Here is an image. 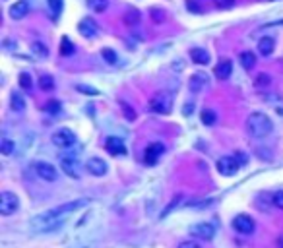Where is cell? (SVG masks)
Masks as SVG:
<instances>
[{"label": "cell", "instance_id": "6da1fadb", "mask_svg": "<svg viewBox=\"0 0 283 248\" xmlns=\"http://www.w3.org/2000/svg\"><path fill=\"white\" fill-rule=\"evenodd\" d=\"M88 203H90L88 198H82V200H74V202L56 205V207L48 209L45 213L33 217V219H31V229H33L35 233H47V231H52V229L62 225L74 211L82 209V207L88 205Z\"/></svg>", "mask_w": 283, "mask_h": 248}, {"label": "cell", "instance_id": "7a4b0ae2", "mask_svg": "<svg viewBox=\"0 0 283 248\" xmlns=\"http://www.w3.org/2000/svg\"><path fill=\"white\" fill-rule=\"evenodd\" d=\"M272 128H274V124L266 113H252L246 120V130L254 138H266L272 132Z\"/></svg>", "mask_w": 283, "mask_h": 248}, {"label": "cell", "instance_id": "3957f363", "mask_svg": "<svg viewBox=\"0 0 283 248\" xmlns=\"http://www.w3.org/2000/svg\"><path fill=\"white\" fill-rule=\"evenodd\" d=\"M173 109V97L167 91H159L149 99V111L157 114H169Z\"/></svg>", "mask_w": 283, "mask_h": 248}, {"label": "cell", "instance_id": "277c9868", "mask_svg": "<svg viewBox=\"0 0 283 248\" xmlns=\"http://www.w3.org/2000/svg\"><path fill=\"white\" fill-rule=\"evenodd\" d=\"M18 207H20V200L16 194H12V192L0 194V213L2 215H12L18 211Z\"/></svg>", "mask_w": 283, "mask_h": 248}, {"label": "cell", "instance_id": "5b68a950", "mask_svg": "<svg viewBox=\"0 0 283 248\" xmlns=\"http://www.w3.org/2000/svg\"><path fill=\"white\" fill-rule=\"evenodd\" d=\"M238 167H240V163L236 161V157H229V155H225V157L217 159V171H219V175H223V177H233L236 171H238Z\"/></svg>", "mask_w": 283, "mask_h": 248}, {"label": "cell", "instance_id": "8992f818", "mask_svg": "<svg viewBox=\"0 0 283 248\" xmlns=\"http://www.w3.org/2000/svg\"><path fill=\"white\" fill-rule=\"evenodd\" d=\"M52 144L58 146V148H72L76 144V134L72 132L70 128H60L52 134Z\"/></svg>", "mask_w": 283, "mask_h": 248}, {"label": "cell", "instance_id": "52a82bcc", "mask_svg": "<svg viewBox=\"0 0 283 248\" xmlns=\"http://www.w3.org/2000/svg\"><path fill=\"white\" fill-rule=\"evenodd\" d=\"M163 151H165V146L161 144V142H153V144H149L147 148H145V151H143V163L145 165H155L159 157L163 155Z\"/></svg>", "mask_w": 283, "mask_h": 248}, {"label": "cell", "instance_id": "ba28073f", "mask_svg": "<svg viewBox=\"0 0 283 248\" xmlns=\"http://www.w3.org/2000/svg\"><path fill=\"white\" fill-rule=\"evenodd\" d=\"M190 235L196 237V239H202V241H212L213 235H215V227L212 223H194L190 225Z\"/></svg>", "mask_w": 283, "mask_h": 248}, {"label": "cell", "instance_id": "9c48e42d", "mask_svg": "<svg viewBox=\"0 0 283 248\" xmlns=\"http://www.w3.org/2000/svg\"><path fill=\"white\" fill-rule=\"evenodd\" d=\"M33 169H35V173L43 179V181L47 182H54L58 179V171L50 165V163H45V161H37L35 165H33Z\"/></svg>", "mask_w": 283, "mask_h": 248}, {"label": "cell", "instance_id": "30bf717a", "mask_svg": "<svg viewBox=\"0 0 283 248\" xmlns=\"http://www.w3.org/2000/svg\"><path fill=\"white\" fill-rule=\"evenodd\" d=\"M254 219L250 217V215H244V213H240V215H236L235 219H233V229H235L236 233H240V235H250V233H254Z\"/></svg>", "mask_w": 283, "mask_h": 248}, {"label": "cell", "instance_id": "8fae6325", "mask_svg": "<svg viewBox=\"0 0 283 248\" xmlns=\"http://www.w3.org/2000/svg\"><path fill=\"white\" fill-rule=\"evenodd\" d=\"M60 167L64 171V175H68L70 179H80V161L72 155H62L60 157Z\"/></svg>", "mask_w": 283, "mask_h": 248}, {"label": "cell", "instance_id": "7c38bea8", "mask_svg": "<svg viewBox=\"0 0 283 248\" xmlns=\"http://www.w3.org/2000/svg\"><path fill=\"white\" fill-rule=\"evenodd\" d=\"M86 169H88V173H90V175H94V177H103V175H107V171H109L107 163H105L101 157L88 159Z\"/></svg>", "mask_w": 283, "mask_h": 248}, {"label": "cell", "instance_id": "4fadbf2b", "mask_svg": "<svg viewBox=\"0 0 283 248\" xmlns=\"http://www.w3.org/2000/svg\"><path fill=\"white\" fill-rule=\"evenodd\" d=\"M105 149L111 153V155H126V146H124V142L117 138V136H111V138H107V142H105Z\"/></svg>", "mask_w": 283, "mask_h": 248}, {"label": "cell", "instance_id": "5bb4252c", "mask_svg": "<svg viewBox=\"0 0 283 248\" xmlns=\"http://www.w3.org/2000/svg\"><path fill=\"white\" fill-rule=\"evenodd\" d=\"M29 14V2L27 0H18L16 4L10 6V18L12 20H24Z\"/></svg>", "mask_w": 283, "mask_h": 248}, {"label": "cell", "instance_id": "9a60e30c", "mask_svg": "<svg viewBox=\"0 0 283 248\" xmlns=\"http://www.w3.org/2000/svg\"><path fill=\"white\" fill-rule=\"evenodd\" d=\"M231 72H233V62L229 58H221L217 62V66L213 68V74L217 80H227L231 76Z\"/></svg>", "mask_w": 283, "mask_h": 248}, {"label": "cell", "instance_id": "2e32d148", "mask_svg": "<svg viewBox=\"0 0 283 248\" xmlns=\"http://www.w3.org/2000/svg\"><path fill=\"white\" fill-rule=\"evenodd\" d=\"M97 23L92 20V18H84L82 22L78 23V31H80V35H84L86 39H90V37H95L97 35Z\"/></svg>", "mask_w": 283, "mask_h": 248}, {"label": "cell", "instance_id": "e0dca14e", "mask_svg": "<svg viewBox=\"0 0 283 248\" xmlns=\"http://www.w3.org/2000/svg\"><path fill=\"white\" fill-rule=\"evenodd\" d=\"M206 86H208V76H206L204 72H198V74H194V76L190 78V82H189L190 91H194V93L202 91V88H206Z\"/></svg>", "mask_w": 283, "mask_h": 248}, {"label": "cell", "instance_id": "ac0fdd59", "mask_svg": "<svg viewBox=\"0 0 283 248\" xmlns=\"http://www.w3.org/2000/svg\"><path fill=\"white\" fill-rule=\"evenodd\" d=\"M190 58H192V62L194 64H202V66H206L208 62H210V52L208 50H204V49H190Z\"/></svg>", "mask_w": 283, "mask_h": 248}, {"label": "cell", "instance_id": "d6986e66", "mask_svg": "<svg viewBox=\"0 0 283 248\" xmlns=\"http://www.w3.org/2000/svg\"><path fill=\"white\" fill-rule=\"evenodd\" d=\"M274 49H276V41L272 37H264L258 41V50L262 56H270L274 52Z\"/></svg>", "mask_w": 283, "mask_h": 248}, {"label": "cell", "instance_id": "ffe728a7", "mask_svg": "<svg viewBox=\"0 0 283 248\" xmlns=\"http://www.w3.org/2000/svg\"><path fill=\"white\" fill-rule=\"evenodd\" d=\"M10 107L16 111V113H24L25 111V99L22 97V93H12L10 95Z\"/></svg>", "mask_w": 283, "mask_h": 248}, {"label": "cell", "instance_id": "44dd1931", "mask_svg": "<svg viewBox=\"0 0 283 248\" xmlns=\"http://www.w3.org/2000/svg\"><path fill=\"white\" fill-rule=\"evenodd\" d=\"M240 64L246 68V70H252V68L256 66V56H254V52H250V50H244V52H240Z\"/></svg>", "mask_w": 283, "mask_h": 248}, {"label": "cell", "instance_id": "7402d4cb", "mask_svg": "<svg viewBox=\"0 0 283 248\" xmlns=\"http://www.w3.org/2000/svg\"><path fill=\"white\" fill-rule=\"evenodd\" d=\"M76 52V47L72 43L68 37H62V41H60V54L62 56H72Z\"/></svg>", "mask_w": 283, "mask_h": 248}, {"label": "cell", "instance_id": "603a6c76", "mask_svg": "<svg viewBox=\"0 0 283 248\" xmlns=\"http://www.w3.org/2000/svg\"><path fill=\"white\" fill-rule=\"evenodd\" d=\"M88 6L94 12H105L107 6H109V0H88Z\"/></svg>", "mask_w": 283, "mask_h": 248}, {"label": "cell", "instance_id": "cb8c5ba5", "mask_svg": "<svg viewBox=\"0 0 283 248\" xmlns=\"http://www.w3.org/2000/svg\"><path fill=\"white\" fill-rule=\"evenodd\" d=\"M149 16H151L153 22H157V23H163L167 20V12L161 10V8H151V10H149Z\"/></svg>", "mask_w": 283, "mask_h": 248}, {"label": "cell", "instance_id": "d4e9b609", "mask_svg": "<svg viewBox=\"0 0 283 248\" xmlns=\"http://www.w3.org/2000/svg\"><path fill=\"white\" fill-rule=\"evenodd\" d=\"M18 82H20V88L25 90V91H29L31 88H33V80H31V76H29L27 72H22V74H20Z\"/></svg>", "mask_w": 283, "mask_h": 248}, {"label": "cell", "instance_id": "484cf974", "mask_svg": "<svg viewBox=\"0 0 283 248\" xmlns=\"http://www.w3.org/2000/svg\"><path fill=\"white\" fill-rule=\"evenodd\" d=\"M14 142L12 140H8V138H2V142H0V151H2V155H12V151H14Z\"/></svg>", "mask_w": 283, "mask_h": 248}, {"label": "cell", "instance_id": "4316f807", "mask_svg": "<svg viewBox=\"0 0 283 248\" xmlns=\"http://www.w3.org/2000/svg\"><path fill=\"white\" fill-rule=\"evenodd\" d=\"M39 88H41L43 91L52 90V88H54V80H52V76H47V74H45V76H41V78H39Z\"/></svg>", "mask_w": 283, "mask_h": 248}, {"label": "cell", "instance_id": "83f0119b", "mask_svg": "<svg viewBox=\"0 0 283 248\" xmlns=\"http://www.w3.org/2000/svg\"><path fill=\"white\" fill-rule=\"evenodd\" d=\"M31 50H33V54H37V56H41V58H45L48 54V49L43 43H39V41H35L33 45H31Z\"/></svg>", "mask_w": 283, "mask_h": 248}, {"label": "cell", "instance_id": "f1b7e54d", "mask_svg": "<svg viewBox=\"0 0 283 248\" xmlns=\"http://www.w3.org/2000/svg\"><path fill=\"white\" fill-rule=\"evenodd\" d=\"M200 116H202V122H204L206 126H212L213 122H215V113H213L212 109H204Z\"/></svg>", "mask_w": 283, "mask_h": 248}, {"label": "cell", "instance_id": "f546056e", "mask_svg": "<svg viewBox=\"0 0 283 248\" xmlns=\"http://www.w3.org/2000/svg\"><path fill=\"white\" fill-rule=\"evenodd\" d=\"M60 109H62V105H60L56 99L48 101L47 107H45V111H47V113H50V114H58V113H60Z\"/></svg>", "mask_w": 283, "mask_h": 248}, {"label": "cell", "instance_id": "4dcf8cb0", "mask_svg": "<svg viewBox=\"0 0 283 248\" xmlns=\"http://www.w3.org/2000/svg\"><path fill=\"white\" fill-rule=\"evenodd\" d=\"M48 2V8H50V12L54 14V16H58L60 14V10H62V4H64V0H47Z\"/></svg>", "mask_w": 283, "mask_h": 248}, {"label": "cell", "instance_id": "1f68e13d", "mask_svg": "<svg viewBox=\"0 0 283 248\" xmlns=\"http://www.w3.org/2000/svg\"><path fill=\"white\" fill-rule=\"evenodd\" d=\"M101 54H103V58H105L109 64H115V62H117V54H115L113 49H103Z\"/></svg>", "mask_w": 283, "mask_h": 248}, {"label": "cell", "instance_id": "d6a6232c", "mask_svg": "<svg viewBox=\"0 0 283 248\" xmlns=\"http://www.w3.org/2000/svg\"><path fill=\"white\" fill-rule=\"evenodd\" d=\"M270 82H272V78L268 74H258L254 84H256V88H266V86H270Z\"/></svg>", "mask_w": 283, "mask_h": 248}, {"label": "cell", "instance_id": "836d02e7", "mask_svg": "<svg viewBox=\"0 0 283 248\" xmlns=\"http://www.w3.org/2000/svg\"><path fill=\"white\" fill-rule=\"evenodd\" d=\"M272 203H274L276 207L283 209V190H278V192L272 194Z\"/></svg>", "mask_w": 283, "mask_h": 248}, {"label": "cell", "instance_id": "e575fe53", "mask_svg": "<svg viewBox=\"0 0 283 248\" xmlns=\"http://www.w3.org/2000/svg\"><path fill=\"white\" fill-rule=\"evenodd\" d=\"M138 20H140V14H138L136 10H128V14L124 16V22L130 23V25H132V23H136Z\"/></svg>", "mask_w": 283, "mask_h": 248}, {"label": "cell", "instance_id": "d590c367", "mask_svg": "<svg viewBox=\"0 0 283 248\" xmlns=\"http://www.w3.org/2000/svg\"><path fill=\"white\" fill-rule=\"evenodd\" d=\"M122 111H124V114H126L128 120H136V113L132 111V107H130L128 103H122Z\"/></svg>", "mask_w": 283, "mask_h": 248}, {"label": "cell", "instance_id": "8d00e7d4", "mask_svg": "<svg viewBox=\"0 0 283 248\" xmlns=\"http://www.w3.org/2000/svg\"><path fill=\"white\" fill-rule=\"evenodd\" d=\"M76 90L84 91L86 95H99V90H95V88H88V86H76Z\"/></svg>", "mask_w": 283, "mask_h": 248}, {"label": "cell", "instance_id": "74e56055", "mask_svg": "<svg viewBox=\"0 0 283 248\" xmlns=\"http://www.w3.org/2000/svg\"><path fill=\"white\" fill-rule=\"evenodd\" d=\"M235 4V0H215V6L219 8H231Z\"/></svg>", "mask_w": 283, "mask_h": 248}, {"label": "cell", "instance_id": "f35d334b", "mask_svg": "<svg viewBox=\"0 0 283 248\" xmlns=\"http://www.w3.org/2000/svg\"><path fill=\"white\" fill-rule=\"evenodd\" d=\"M179 248H202L196 241H185V243H181Z\"/></svg>", "mask_w": 283, "mask_h": 248}, {"label": "cell", "instance_id": "ab89813d", "mask_svg": "<svg viewBox=\"0 0 283 248\" xmlns=\"http://www.w3.org/2000/svg\"><path fill=\"white\" fill-rule=\"evenodd\" d=\"M187 8H189L190 12H196V14H198V12H202V8H198L194 0H187Z\"/></svg>", "mask_w": 283, "mask_h": 248}, {"label": "cell", "instance_id": "60d3db41", "mask_svg": "<svg viewBox=\"0 0 283 248\" xmlns=\"http://www.w3.org/2000/svg\"><path fill=\"white\" fill-rule=\"evenodd\" d=\"M235 157H236V161L240 163V167H242V165H246V161H248V159H246V155H244L242 151H236V153H235Z\"/></svg>", "mask_w": 283, "mask_h": 248}]
</instances>
